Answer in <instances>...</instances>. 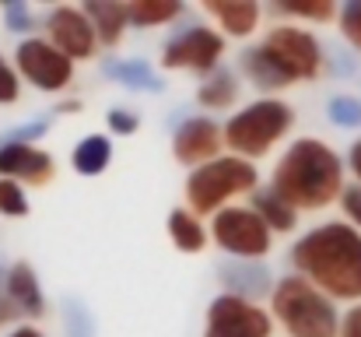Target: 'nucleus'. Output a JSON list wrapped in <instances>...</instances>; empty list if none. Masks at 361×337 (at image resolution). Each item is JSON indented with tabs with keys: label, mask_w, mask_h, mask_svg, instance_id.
I'll use <instances>...</instances> for the list:
<instances>
[{
	"label": "nucleus",
	"mask_w": 361,
	"mask_h": 337,
	"mask_svg": "<svg viewBox=\"0 0 361 337\" xmlns=\"http://www.w3.org/2000/svg\"><path fill=\"white\" fill-rule=\"evenodd\" d=\"M291 264L334 302H361V232L355 225H316L291 246Z\"/></svg>",
	"instance_id": "f257e3e1"
},
{
	"label": "nucleus",
	"mask_w": 361,
	"mask_h": 337,
	"mask_svg": "<svg viewBox=\"0 0 361 337\" xmlns=\"http://www.w3.org/2000/svg\"><path fill=\"white\" fill-rule=\"evenodd\" d=\"M270 190L295 211H323L344 194V162L326 141L302 137L274 165Z\"/></svg>",
	"instance_id": "f03ea898"
},
{
	"label": "nucleus",
	"mask_w": 361,
	"mask_h": 337,
	"mask_svg": "<svg viewBox=\"0 0 361 337\" xmlns=\"http://www.w3.org/2000/svg\"><path fill=\"white\" fill-rule=\"evenodd\" d=\"M274 320L288 331V337H337L341 334V313L330 295H323L316 285H309L298 274H288L270 292Z\"/></svg>",
	"instance_id": "7ed1b4c3"
},
{
	"label": "nucleus",
	"mask_w": 361,
	"mask_h": 337,
	"mask_svg": "<svg viewBox=\"0 0 361 337\" xmlns=\"http://www.w3.org/2000/svg\"><path fill=\"white\" fill-rule=\"evenodd\" d=\"M256 187H259V172L252 162L235 158V155H221L186 176V208L197 218L218 215L228 208V201L252 194Z\"/></svg>",
	"instance_id": "20e7f679"
},
{
	"label": "nucleus",
	"mask_w": 361,
	"mask_h": 337,
	"mask_svg": "<svg viewBox=\"0 0 361 337\" xmlns=\"http://www.w3.org/2000/svg\"><path fill=\"white\" fill-rule=\"evenodd\" d=\"M295 126V110L281 99H259V102H249L245 110H239L225 126V148L235 155V158H263L288 130Z\"/></svg>",
	"instance_id": "39448f33"
},
{
	"label": "nucleus",
	"mask_w": 361,
	"mask_h": 337,
	"mask_svg": "<svg viewBox=\"0 0 361 337\" xmlns=\"http://www.w3.org/2000/svg\"><path fill=\"white\" fill-rule=\"evenodd\" d=\"M259 49H263V57L284 74L288 85L319 78L323 60H326L319 39H316L309 28H298V25H274V28L263 35Z\"/></svg>",
	"instance_id": "423d86ee"
},
{
	"label": "nucleus",
	"mask_w": 361,
	"mask_h": 337,
	"mask_svg": "<svg viewBox=\"0 0 361 337\" xmlns=\"http://www.w3.org/2000/svg\"><path fill=\"white\" fill-rule=\"evenodd\" d=\"M211 239L218 249L232 253L235 260H263L274 246V232L252 208H225L211 218Z\"/></svg>",
	"instance_id": "0eeeda50"
},
{
	"label": "nucleus",
	"mask_w": 361,
	"mask_h": 337,
	"mask_svg": "<svg viewBox=\"0 0 361 337\" xmlns=\"http://www.w3.org/2000/svg\"><path fill=\"white\" fill-rule=\"evenodd\" d=\"M225 57V35L211 25H186L161 46V67L165 71H193V74H214Z\"/></svg>",
	"instance_id": "6e6552de"
},
{
	"label": "nucleus",
	"mask_w": 361,
	"mask_h": 337,
	"mask_svg": "<svg viewBox=\"0 0 361 337\" xmlns=\"http://www.w3.org/2000/svg\"><path fill=\"white\" fill-rule=\"evenodd\" d=\"M14 71L39 92H67L74 81V60H67L49 39H25L14 49Z\"/></svg>",
	"instance_id": "1a4fd4ad"
},
{
	"label": "nucleus",
	"mask_w": 361,
	"mask_h": 337,
	"mask_svg": "<svg viewBox=\"0 0 361 337\" xmlns=\"http://www.w3.org/2000/svg\"><path fill=\"white\" fill-rule=\"evenodd\" d=\"M204 337H274V317L239 295H218L207 309Z\"/></svg>",
	"instance_id": "9d476101"
},
{
	"label": "nucleus",
	"mask_w": 361,
	"mask_h": 337,
	"mask_svg": "<svg viewBox=\"0 0 361 337\" xmlns=\"http://www.w3.org/2000/svg\"><path fill=\"white\" fill-rule=\"evenodd\" d=\"M46 39L67 57V60H92L99 53V35L81 7L60 4L46 14Z\"/></svg>",
	"instance_id": "9b49d317"
},
{
	"label": "nucleus",
	"mask_w": 361,
	"mask_h": 337,
	"mask_svg": "<svg viewBox=\"0 0 361 337\" xmlns=\"http://www.w3.org/2000/svg\"><path fill=\"white\" fill-rule=\"evenodd\" d=\"M42 313H46V299L32 264L25 260L11 264L0 274V324L14 317H42Z\"/></svg>",
	"instance_id": "f8f14e48"
},
{
	"label": "nucleus",
	"mask_w": 361,
	"mask_h": 337,
	"mask_svg": "<svg viewBox=\"0 0 361 337\" xmlns=\"http://www.w3.org/2000/svg\"><path fill=\"white\" fill-rule=\"evenodd\" d=\"M221 144H225V134L211 116H190L172 137V155H176V162H183L190 169H200V165L221 158L218 155Z\"/></svg>",
	"instance_id": "ddd939ff"
},
{
	"label": "nucleus",
	"mask_w": 361,
	"mask_h": 337,
	"mask_svg": "<svg viewBox=\"0 0 361 337\" xmlns=\"http://www.w3.org/2000/svg\"><path fill=\"white\" fill-rule=\"evenodd\" d=\"M56 176V162L49 151L35 144H0V179L21 187H46Z\"/></svg>",
	"instance_id": "4468645a"
},
{
	"label": "nucleus",
	"mask_w": 361,
	"mask_h": 337,
	"mask_svg": "<svg viewBox=\"0 0 361 337\" xmlns=\"http://www.w3.org/2000/svg\"><path fill=\"white\" fill-rule=\"evenodd\" d=\"M218 278L225 281L228 295H239V299H249L256 302L259 295L274 292V278L263 264L256 260H232V264H218Z\"/></svg>",
	"instance_id": "2eb2a0df"
},
{
	"label": "nucleus",
	"mask_w": 361,
	"mask_h": 337,
	"mask_svg": "<svg viewBox=\"0 0 361 337\" xmlns=\"http://www.w3.org/2000/svg\"><path fill=\"white\" fill-rule=\"evenodd\" d=\"M200 7L207 18L218 21L221 35H232V39L252 35L259 25V14H263L259 4H252V0H204Z\"/></svg>",
	"instance_id": "dca6fc26"
},
{
	"label": "nucleus",
	"mask_w": 361,
	"mask_h": 337,
	"mask_svg": "<svg viewBox=\"0 0 361 337\" xmlns=\"http://www.w3.org/2000/svg\"><path fill=\"white\" fill-rule=\"evenodd\" d=\"M81 11L88 14V21H92V28H95V35H99V46H106V49L120 46L123 32H126V25H130L126 4H116V0H85Z\"/></svg>",
	"instance_id": "f3484780"
},
{
	"label": "nucleus",
	"mask_w": 361,
	"mask_h": 337,
	"mask_svg": "<svg viewBox=\"0 0 361 337\" xmlns=\"http://www.w3.org/2000/svg\"><path fill=\"white\" fill-rule=\"evenodd\" d=\"M249 208L263 218V225H267L270 232H291V228L298 225V211H295L284 197H277L270 187H256L252 197H249Z\"/></svg>",
	"instance_id": "a211bd4d"
},
{
	"label": "nucleus",
	"mask_w": 361,
	"mask_h": 337,
	"mask_svg": "<svg viewBox=\"0 0 361 337\" xmlns=\"http://www.w3.org/2000/svg\"><path fill=\"white\" fill-rule=\"evenodd\" d=\"M71 162H74L78 176H102L113 162V141L106 134H88V137L78 141Z\"/></svg>",
	"instance_id": "6ab92c4d"
},
{
	"label": "nucleus",
	"mask_w": 361,
	"mask_h": 337,
	"mask_svg": "<svg viewBox=\"0 0 361 337\" xmlns=\"http://www.w3.org/2000/svg\"><path fill=\"white\" fill-rule=\"evenodd\" d=\"M197 102L204 110H228L239 102V78L228 67H218L214 74H207L197 88Z\"/></svg>",
	"instance_id": "aec40b11"
},
{
	"label": "nucleus",
	"mask_w": 361,
	"mask_h": 337,
	"mask_svg": "<svg viewBox=\"0 0 361 337\" xmlns=\"http://www.w3.org/2000/svg\"><path fill=\"white\" fill-rule=\"evenodd\" d=\"M165 225H169V239H172L183 253H200V249L207 246V239H211L204 222H200L190 208H176Z\"/></svg>",
	"instance_id": "412c9836"
},
{
	"label": "nucleus",
	"mask_w": 361,
	"mask_h": 337,
	"mask_svg": "<svg viewBox=\"0 0 361 337\" xmlns=\"http://www.w3.org/2000/svg\"><path fill=\"white\" fill-rule=\"evenodd\" d=\"M239 71L259 88V92H281V88H291L288 81H284V74L263 57V49L259 46H249V49H242L239 57Z\"/></svg>",
	"instance_id": "4be33fe9"
},
{
	"label": "nucleus",
	"mask_w": 361,
	"mask_h": 337,
	"mask_svg": "<svg viewBox=\"0 0 361 337\" xmlns=\"http://www.w3.org/2000/svg\"><path fill=\"white\" fill-rule=\"evenodd\" d=\"M126 11H130L133 28H158V25L176 21L186 7L179 0H137V4H126Z\"/></svg>",
	"instance_id": "5701e85b"
},
{
	"label": "nucleus",
	"mask_w": 361,
	"mask_h": 337,
	"mask_svg": "<svg viewBox=\"0 0 361 337\" xmlns=\"http://www.w3.org/2000/svg\"><path fill=\"white\" fill-rule=\"evenodd\" d=\"M106 74L116 78L126 88H147V92H161V78L151 71V64L144 60H106Z\"/></svg>",
	"instance_id": "b1692460"
},
{
	"label": "nucleus",
	"mask_w": 361,
	"mask_h": 337,
	"mask_svg": "<svg viewBox=\"0 0 361 337\" xmlns=\"http://www.w3.org/2000/svg\"><path fill=\"white\" fill-rule=\"evenodd\" d=\"M274 14H281V18H305V21L326 25V21H334L341 11H337V4H330V0H312V4H274Z\"/></svg>",
	"instance_id": "393cba45"
},
{
	"label": "nucleus",
	"mask_w": 361,
	"mask_h": 337,
	"mask_svg": "<svg viewBox=\"0 0 361 337\" xmlns=\"http://www.w3.org/2000/svg\"><path fill=\"white\" fill-rule=\"evenodd\" d=\"M326 116L334 126L341 130H358L361 126V99L355 95H334L330 106H326Z\"/></svg>",
	"instance_id": "a878e982"
},
{
	"label": "nucleus",
	"mask_w": 361,
	"mask_h": 337,
	"mask_svg": "<svg viewBox=\"0 0 361 337\" xmlns=\"http://www.w3.org/2000/svg\"><path fill=\"white\" fill-rule=\"evenodd\" d=\"M0 215L4 218H25L28 215V197L21 183L0 179Z\"/></svg>",
	"instance_id": "bb28decb"
},
{
	"label": "nucleus",
	"mask_w": 361,
	"mask_h": 337,
	"mask_svg": "<svg viewBox=\"0 0 361 337\" xmlns=\"http://www.w3.org/2000/svg\"><path fill=\"white\" fill-rule=\"evenodd\" d=\"M337 18H341V35L361 53V0H348Z\"/></svg>",
	"instance_id": "cd10ccee"
},
{
	"label": "nucleus",
	"mask_w": 361,
	"mask_h": 337,
	"mask_svg": "<svg viewBox=\"0 0 361 337\" xmlns=\"http://www.w3.org/2000/svg\"><path fill=\"white\" fill-rule=\"evenodd\" d=\"M46 130H49V116H39V119H28V123L7 130V134L0 137V144H32V141H39Z\"/></svg>",
	"instance_id": "c85d7f7f"
},
{
	"label": "nucleus",
	"mask_w": 361,
	"mask_h": 337,
	"mask_svg": "<svg viewBox=\"0 0 361 337\" xmlns=\"http://www.w3.org/2000/svg\"><path fill=\"white\" fill-rule=\"evenodd\" d=\"M21 99V78H18V71L0 57V106H14Z\"/></svg>",
	"instance_id": "c756f323"
},
{
	"label": "nucleus",
	"mask_w": 361,
	"mask_h": 337,
	"mask_svg": "<svg viewBox=\"0 0 361 337\" xmlns=\"http://www.w3.org/2000/svg\"><path fill=\"white\" fill-rule=\"evenodd\" d=\"M106 126L116 134V137H130V134H137V126H140V116L133 110H113L106 116Z\"/></svg>",
	"instance_id": "7c9ffc66"
},
{
	"label": "nucleus",
	"mask_w": 361,
	"mask_h": 337,
	"mask_svg": "<svg viewBox=\"0 0 361 337\" xmlns=\"http://www.w3.org/2000/svg\"><path fill=\"white\" fill-rule=\"evenodd\" d=\"M4 25L11 32H28L32 28V11L21 0H11V4H4Z\"/></svg>",
	"instance_id": "2f4dec72"
},
{
	"label": "nucleus",
	"mask_w": 361,
	"mask_h": 337,
	"mask_svg": "<svg viewBox=\"0 0 361 337\" xmlns=\"http://www.w3.org/2000/svg\"><path fill=\"white\" fill-rule=\"evenodd\" d=\"M341 208H344L348 222H355V228L361 232V183L344 187V194H341Z\"/></svg>",
	"instance_id": "473e14b6"
},
{
	"label": "nucleus",
	"mask_w": 361,
	"mask_h": 337,
	"mask_svg": "<svg viewBox=\"0 0 361 337\" xmlns=\"http://www.w3.org/2000/svg\"><path fill=\"white\" fill-rule=\"evenodd\" d=\"M337 337H361V302L355 306V309L344 313V320H341V334Z\"/></svg>",
	"instance_id": "72a5a7b5"
},
{
	"label": "nucleus",
	"mask_w": 361,
	"mask_h": 337,
	"mask_svg": "<svg viewBox=\"0 0 361 337\" xmlns=\"http://www.w3.org/2000/svg\"><path fill=\"white\" fill-rule=\"evenodd\" d=\"M348 169H351V176L361 183V137L351 144V151H348Z\"/></svg>",
	"instance_id": "f704fd0d"
},
{
	"label": "nucleus",
	"mask_w": 361,
	"mask_h": 337,
	"mask_svg": "<svg viewBox=\"0 0 361 337\" xmlns=\"http://www.w3.org/2000/svg\"><path fill=\"white\" fill-rule=\"evenodd\" d=\"M7 337H46L42 331H35V327H18V331H11Z\"/></svg>",
	"instance_id": "c9c22d12"
}]
</instances>
